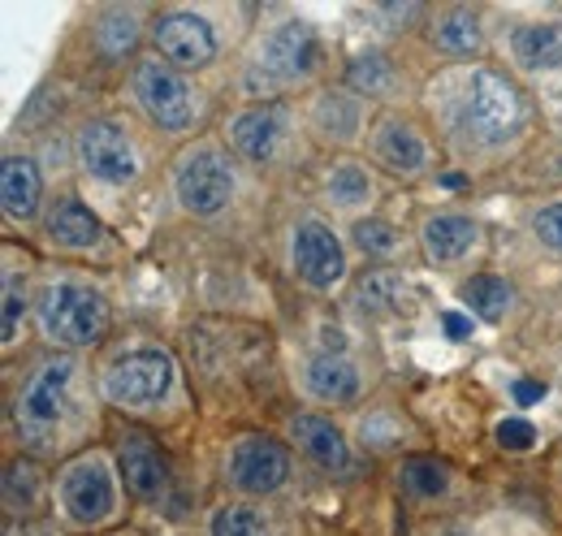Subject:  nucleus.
Listing matches in <instances>:
<instances>
[{
  "label": "nucleus",
  "mask_w": 562,
  "mask_h": 536,
  "mask_svg": "<svg viewBox=\"0 0 562 536\" xmlns=\"http://www.w3.org/2000/svg\"><path fill=\"white\" fill-rule=\"evenodd\" d=\"M524 122V100L515 82H506L497 69H476L459 100V126L476 143H506Z\"/></svg>",
  "instance_id": "f257e3e1"
},
{
  "label": "nucleus",
  "mask_w": 562,
  "mask_h": 536,
  "mask_svg": "<svg viewBox=\"0 0 562 536\" xmlns=\"http://www.w3.org/2000/svg\"><path fill=\"white\" fill-rule=\"evenodd\" d=\"M44 330L57 337V342H70V346H91L100 342L104 325H109V308L95 290L87 286H53L44 294Z\"/></svg>",
  "instance_id": "f03ea898"
},
{
  "label": "nucleus",
  "mask_w": 562,
  "mask_h": 536,
  "mask_svg": "<svg viewBox=\"0 0 562 536\" xmlns=\"http://www.w3.org/2000/svg\"><path fill=\"white\" fill-rule=\"evenodd\" d=\"M169 386H173V359L156 346L122 355L104 377V394L122 406H147V402L165 399Z\"/></svg>",
  "instance_id": "7ed1b4c3"
},
{
  "label": "nucleus",
  "mask_w": 562,
  "mask_h": 536,
  "mask_svg": "<svg viewBox=\"0 0 562 536\" xmlns=\"http://www.w3.org/2000/svg\"><path fill=\"white\" fill-rule=\"evenodd\" d=\"M234 196V174L216 152H195L178 174V200L195 216H216Z\"/></svg>",
  "instance_id": "20e7f679"
},
{
  "label": "nucleus",
  "mask_w": 562,
  "mask_h": 536,
  "mask_svg": "<svg viewBox=\"0 0 562 536\" xmlns=\"http://www.w3.org/2000/svg\"><path fill=\"white\" fill-rule=\"evenodd\" d=\"M135 91H139L147 118L160 126V131H182L191 122V91L187 82L160 62H143L135 74Z\"/></svg>",
  "instance_id": "39448f33"
},
{
  "label": "nucleus",
  "mask_w": 562,
  "mask_h": 536,
  "mask_svg": "<svg viewBox=\"0 0 562 536\" xmlns=\"http://www.w3.org/2000/svg\"><path fill=\"white\" fill-rule=\"evenodd\" d=\"M78 156H82V165H87V174L91 178H100V182H131L135 178V147H131V138L122 126H113V122H91V126H82L78 134Z\"/></svg>",
  "instance_id": "423d86ee"
},
{
  "label": "nucleus",
  "mask_w": 562,
  "mask_h": 536,
  "mask_svg": "<svg viewBox=\"0 0 562 536\" xmlns=\"http://www.w3.org/2000/svg\"><path fill=\"white\" fill-rule=\"evenodd\" d=\"M229 476L247 493H273L290 476V455L273 437H243L229 455Z\"/></svg>",
  "instance_id": "0eeeda50"
},
{
  "label": "nucleus",
  "mask_w": 562,
  "mask_h": 536,
  "mask_svg": "<svg viewBox=\"0 0 562 536\" xmlns=\"http://www.w3.org/2000/svg\"><path fill=\"white\" fill-rule=\"evenodd\" d=\"M294 268H299V277H303L307 286H316V290L334 286V281L342 277V268H347L338 234H334L329 225H321V221H303V225L294 230Z\"/></svg>",
  "instance_id": "6e6552de"
},
{
  "label": "nucleus",
  "mask_w": 562,
  "mask_h": 536,
  "mask_svg": "<svg viewBox=\"0 0 562 536\" xmlns=\"http://www.w3.org/2000/svg\"><path fill=\"white\" fill-rule=\"evenodd\" d=\"M61 502L78 524H100L113 511V480H109L104 464H95V459L74 464L61 480Z\"/></svg>",
  "instance_id": "1a4fd4ad"
},
{
  "label": "nucleus",
  "mask_w": 562,
  "mask_h": 536,
  "mask_svg": "<svg viewBox=\"0 0 562 536\" xmlns=\"http://www.w3.org/2000/svg\"><path fill=\"white\" fill-rule=\"evenodd\" d=\"M156 48L178 66H209L216 53L212 26L195 13H169L156 22Z\"/></svg>",
  "instance_id": "9d476101"
},
{
  "label": "nucleus",
  "mask_w": 562,
  "mask_h": 536,
  "mask_svg": "<svg viewBox=\"0 0 562 536\" xmlns=\"http://www.w3.org/2000/svg\"><path fill=\"white\" fill-rule=\"evenodd\" d=\"M70 377H74V359H53V364H44V368L35 372V381L26 386L22 406H18V415H22L26 428H44V424H53V420L61 415Z\"/></svg>",
  "instance_id": "9b49d317"
},
{
  "label": "nucleus",
  "mask_w": 562,
  "mask_h": 536,
  "mask_svg": "<svg viewBox=\"0 0 562 536\" xmlns=\"http://www.w3.org/2000/svg\"><path fill=\"white\" fill-rule=\"evenodd\" d=\"M265 66L273 78H303L307 69L316 66V40L303 22H285L269 35L265 44Z\"/></svg>",
  "instance_id": "f8f14e48"
},
{
  "label": "nucleus",
  "mask_w": 562,
  "mask_h": 536,
  "mask_svg": "<svg viewBox=\"0 0 562 536\" xmlns=\"http://www.w3.org/2000/svg\"><path fill=\"white\" fill-rule=\"evenodd\" d=\"M234 147L247 156V160H269L281 143V109L278 104H260V109H247L238 122H234Z\"/></svg>",
  "instance_id": "ddd939ff"
},
{
  "label": "nucleus",
  "mask_w": 562,
  "mask_h": 536,
  "mask_svg": "<svg viewBox=\"0 0 562 536\" xmlns=\"http://www.w3.org/2000/svg\"><path fill=\"white\" fill-rule=\"evenodd\" d=\"M117 464H122V476H126V489L135 498H156L160 484H165V459L160 450L147 442V437H126L122 450H117Z\"/></svg>",
  "instance_id": "4468645a"
},
{
  "label": "nucleus",
  "mask_w": 562,
  "mask_h": 536,
  "mask_svg": "<svg viewBox=\"0 0 562 536\" xmlns=\"http://www.w3.org/2000/svg\"><path fill=\"white\" fill-rule=\"evenodd\" d=\"M290 428H294V442L303 446V455H312L325 471H347L351 455H347V442H342V433L334 428V420L299 415Z\"/></svg>",
  "instance_id": "2eb2a0df"
},
{
  "label": "nucleus",
  "mask_w": 562,
  "mask_h": 536,
  "mask_svg": "<svg viewBox=\"0 0 562 536\" xmlns=\"http://www.w3.org/2000/svg\"><path fill=\"white\" fill-rule=\"evenodd\" d=\"M40 191H44V182H40L35 160H26V156H9L4 169H0V200H4V212L18 216V221L35 216Z\"/></svg>",
  "instance_id": "dca6fc26"
},
{
  "label": "nucleus",
  "mask_w": 562,
  "mask_h": 536,
  "mask_svg": "<svg viewBox=\"0 0 562 536\" xmlns=\"http://www.w3.org/2000/svg\"><path fill=\"white\" fill-rule=\"evenodd\" d=\"M303 377H307V390L321 402H351L359 394V372L342 355H312Z\"/></svg>",
  "instance_id": "f3484780"
},
{
  "label": "nucleus",
  "mask_w": 562,
  "mask_h": 536,
  "mask_svg": "<svg viewBox=\"0 0 562 536\" xmlns=\"http://www.w3.org/2000/svg\"><path fill=\"white\" fill-rule=\"evenodd\" d=\"M472 243H476V225H472L468 216H432V221L424 225V247H428V256L441 260V265L468 256Z\"/></svg>",
  "instance_id": "a211bd4d"
},
{
  "label": "nucleus",
  "mask_w": 562,
  "mask_h": 536,
  "mask_svg": "<svg viewBox=\"0 0 562 536\" xmlns=\"http://www.w3.org/2000/svg\"><path fill=\"white\" fill-rule=\"evenodd\" d=\"M515 62L524 69H559L562 66V26H519L515 40Z\"/></svg>",
  "instance_id": "6ab92c4d"
},
{
  "label": "nucleus",
  "mask_w": 562,
  "mask_h": 536,
  "mask_svg": "<svg viewBox=\"0 0 562 536\" xmlns=\"http://www.w3.org/2000/svg\"><path fill=\"white\" fill-rule=\"evenodd\" d=\"M48 234H53L61 247L82 252V247H91V243L100 238V221H95V212H91L87 203L61 200L53 208V216H48Z\"/></svg>",
  "instance_id": "aec40b11"
},
{
  "label": "nucleus",
  "mask_w": 562,
  "mask_h": 536,
  "mask_svg": "<svg viewBox=\"0 0 562 536\" xmlns=\"http://www.w3.org/2000/svg\"><path fill=\"white\" fill-rule=\"evenodd\" d=\"M376 156L390 165V169H420L424 165V143L420 134L403 122H385L376 131Z\"/></svg>",
  "instance_id": "412c9836"
},
{
  "label": "nucleus",
  "mask_w": 562,
  "mask_h": 536,
  "mask_svg": "<svg viewBox=\"0 0 562 536\" xmlns=\"http://www.w3.org/2000/svg\"><path fill=\"white\" fill-rule=\"evenodd\" d=\"M463 299H468V308L481 316V321H497L502 312H506V303H510V286L502 281V277H472L468 286H463Z\"/></svg>",
  "instance_id": "4be33fe9"
},
{
  "label": "nucleus",
  "mask_w": 562,
  "mask_h": 536,
  "mask_svg": "<svg viewBox=\"0 0 562 536\" xmlns=\"http://www.w3.org/2000/svg\"><path fill=\"white\" fill-rule=\"evenodd\" d=\"M437 44L446 53H476L481 48V22L468 13V9H450L441 22H437Z\"/></svg>",
  "instance_id": "5701e85b"
},
{
  "label": "nucleus",
  "mask_w": 562,
  "mask_h": 536,
  "mask_svg": "<svg viewBox=\"0 0 562 536\" xmlns=\"http://www.w3.org/2000/svg\"><path fill=\"white\" fill-rule=\"evenodd\" d=\"M212 536H273L269 533V520L256 511V506H221L216 520H212Z\"/></svg>",
  "instance_id": "b1692460"
},
{
  "label": "nucleus",
  "mask_w": 562,
  "mask_h": 536,
  "mask_svg": "<svg viewBox=\"0 0 562 536\" xmlns=\"http://www.w3.org/2000/svg\"><path fill=\"white\" fill-rule=\"evenodd\" d=\"M316 122H321V131L334 134V138H347L355 131V122H359V109H355L347 96H321V109H316Z\"/></svg>",
  "instance_id": "393cba45"
},
{
  "label": "nucleus",
  "mask_w": 562,
  "mask_h": 536,
  "mask_svg": "<svg viewBox=\"0 0 562 536\" xmlns=\"http://www.w3.org/2000/svg\"><path fill=\"white\" fill-rule=\"evenodd\" d=\"M403 484H407L416 498H437V493H446L450 471L441 468V464H428V459H412V464L403 468Z\"/></svg>",
  "instance_id": "a878e982"
},
{
  "label": "nucleus",
  "mask_w": 562,
  "mask_h": 536,
  "mask_svg": "<svg viewBox=\"0 0 562 536\" xmlns=\"http://www.w3.org/2000/svg\"><path fill=\"white\" fill-rule=\"evenodd\" d=\"M355 243L363 256H390L398 247V234H394V225L368 216V221H355Z\"/></svg>",
  "instance_id": "bb28decb"
},
{
  "label": "nucleus",
  "mask_w": 562,
  "mask_h": 536,
  "mask_svg": "<svg viewBox=\"0 0 562 536\" xmlns=\"http://www.w3.org/2000/svg\"><path fill=\"white\" fill-rule=\"evenodd\" d=\"M368 191H372V182H368V174H363V169H355V165L334 169L329 196H334L338 203H363V200H368Z\"/></svg>",
  "instance_id": "cd10ccee"
},
{
  "label": "nucleus",
  "mask_w": 562,
  "mask_h": 536,
  "mask_svg": "<svg viewBox=\"0 0 562 536\" xmlns=\"http://www.w3.org/2000/svg\"><path fill=\"white\" fill-rule=\"evenodd\" d=\"M351 82L359 91H381L390 82V62L381 53H368V57H355L351 62Z\"/></svg>",
  "instance_id": "c85d7f7f"
},
{
  "label": "nucleus",
  "mask_w": 562,
  "mask_h": 536,
  "mask_svg": "<svg viewBox=\"0 0 562 536\" xmlns=\"http://www.w3.org/2000/svg\"><path fill=\"white\" fill-rule=\"evenodd\" d=\"M100 35H104V48H109V53H131V48H135V18L109 13Z\"/></svg>",
  "instance_id": "c756f323"
},
{
  "label": "nucleus",
  "mask_w": 562,
  "mask_h": 536,
  "mask_svg": "<svg viewBox=\"0 0 562 536\" xmlns=\"http://www.w3.org/2000/svg\"><path fill=\"white\" fill-rule=\"evenodd\" d=\"M532 442H537V428L528 420L510 415V420L497 424V446H506V450H532Z\"/></svg>",
  "instance_id": "7c9ffc66"
},
{
  "label": "nucleus",
  "mask_w": 562,
  "mask_h": 536,
  "mask_svg": "<svg viewBox=\"0 0 562 536\" xmlns=\"http://www.w3.org/2000/svg\"><path fill=\"white\" fill-rule=\"evenodd\" d=\"M394 294H398V277L394 272H363V286H359L363 303H390Z\"/></svg>",
  "instance_id": "2f4dec72"
},
{
  "label": "nucleus",
  "mask_w": 562,
  "mask_h": 536,
  "mask_svg": "<svg viewBox=\"0 0 562 536\" xmlns=\"http://www.w3.org/2000/svg\"><path fill=\"white\" fill-rule=\"evenodd\" d=\"M532 225H537L541 243H550L554 252H562V203H550V208H541Z\"/></svg>",
  "instance_id": "473e14b6"
},
{
  "label": "nucleus",
  "mask_w": 562,
  "mask_h": 536,
  "mask_svg": "<svg viewBox=\"0 0 562 536\" xmlns=\"http://www.w3.org/2000/svg\"><path fill=\"white\" fill-rule=\"evenodd\" d=\"M18 316H22V294H18V286L9 281V286H4V330H0L4 342H9L13 330H18Z\"/></svg>",
  "instance_id": "72a5a7b5"
},
{
  "label": "nucleus",
  "mask_w": 562,
  "mask_h": 536,
  "mask_svg": "<svg viewBox=\"0 0 562 536\" xmlns=\"http://www.w3.org/2000/svg\"><path fill=\"white\" fill-rule=\"evenodd\" d=\"M510 394H515L519 406H532V402L546 399V386H541V381H532V377H524V381H515V390H510Z\"/></svg>",
  "instance_id": "f704fd0d"
},
{
  "label": "nucleus",
  "mask_w": 562,
  "mask_h": 536,
  "mask_svg": "<svg viewBox=\"0 0 562 536\" xmlns=\"http://www.w3.org/2000/svg\"><path fill=\"white\" fill-rule=\"evenodd\" d=\"M441 330H446V337H454V342H459V337L472 334V321H468L463 312H446V316H441Z\"/></svg>",
  "instance_id": "c9c22d12"
},
{
  "label": "nucleus",
  "mask_w": 562,
  "mask_h": 536,
  "mask_svg": "<svg viewBox=\"0 0 562 536\" xmlns=\"http://www.w3.org/2000/svg\"><path fill=\"white\" fill-rule=\"evenodd\" d=\"M463 187V174H446V191H459Z\"/></svg>",
  "instance_id": "e433bc0d"
},
{
  "label": "nucleus",
  "mask_w": 562,
  "mask_h": 536,
  "mask_svg": "<svg viewBox=\"0 0 562 536\" xmlns=\"http://www.w3.org/2000/svg\"><path fill=\"white\" fill-rule=\"evenodd\" d=\"M450 536H459V533H450Z\"/></svg>",
  "instance_id": "4c0bfd02"
}]
</instances>
